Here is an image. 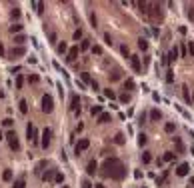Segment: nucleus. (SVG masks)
<instances>
[{
  "label": "nucleus",
  "instance_id": "1",
  "mask_svg": "<svg viewBox=\"0 0 194 188\" xmlns=\"http://www.w3.org/2000/svg\"><path fill=\"white\" fill-rule=\"evenodd\" d=\"M102 174L104 176H110L114 180H122L126 176V166L118 160V158H106L102 162Z\"/></svg>",
  "mask_w": 194,
  "mask_h": 188
},
{
  "label": "nucleus",
  "instance_id": "2",
  "mask_svg": "<svg viewBox=\"0 0 194 188\" xmlns=\"http://www.w3.org/2000/svg\"><path fill=\"white\" fill-rule=\"evenodd\" d=\"M42 110H44L46 114H50V112L54 110V100H52L50 94H44V96H42Z\"/></svg>",
  "mask_w": 194,
  "mask_h": 188
},
{
  "label": "nucleus",
  "instance_id": "3",
  "mask_svg": "<svg viewBox=\"0 0 194 188\" xmlns=\"http://www.w3.org/2000/svg\"><path fill=\"white\" fill-rule=\"evenodd\" d=\"M152 18H158V20H162V4L160 2H150V12H148Z\"/></svg>",
  "mask_w": 194,
  "mask_h": 188
},
{
  "label": "nucleus",
  "instance_id": "4",
  "mask_svg": "<svg viewBox=\"0 0 194 188\" xmlns=\"http://www.w3.org/2000/svg\"><path fill=\"white\" fill-rule=\"evenodd\" d=\"M6 140H8V144H10V148L12 150H20V142H18V136H16V132H6Z\"/></svg>",
  "mask_w": 194,
  "mask_h": 188
},
{
  "label": "nucleus",
  "instance_id": "5",
  "mask_svg": "<svg viewBox=\"0 0 194 188\" xmlns=\"http://www.w3.org/2000/svg\"><path fill=\"white\" fill-rule=\"evenodd\" d=\"M26 54V48L24 46H12V50L8 52V58L10 60H16V58H20V56H24Z\"/></svg>",
  "mask_w": 194,
  "mask_h": 188
},
{
  "label": "nucleus",
  "instance_id": "6",
  "mask_svg": "<svg viewBox=\"0 0 194 188\" xmlns=\"http://www.w3.org/2000/svg\"><path fill=\"white\" fill-rule=\"evenodd\" d=\"M50 140H52V128H44L40 146H42V148H48V146H50Z\"/></svg>",
  "mask_w": 194,
  "mask_h": 188
},
{
  "label": "nucleus",
  "instance_id": "7",
  "mask_svg": "<svg viewBox=\"0 0 194 188\" xmlns=\"http://www.w3.org/2000/svg\"><path fill=\"white\" fill-rule=\"evenodd\" d=\"M88 146H90V140H88V138H82V140L76 142V146H74V152H76V154H80V152H82V150H86Z\"/></svg>",
  "mask_w": 194,
  "mask_h": 188
},
{
  "label": "nucleus",
  "instance_id": "8",
  "mask_svg": "<svg viewBox=\"0 0 194 188\" xmlns=\"http://www.w3.org/2000/svg\"><path fill=\"white\" fill-rule=\"evenodd\" d=\"M78 52H80V50H78V46H72L68 52H66V62H74V60L78 58Z\"/></svg>",
  "mask_w": 194,
  "mask_h": 188
},
{
  "label": "nucleus",
  "instance_id": "9",
  "mask_svg": "<svg viewBox=\"0 0 194 188\" xmlns=\"http://www.w3.org/2000/svg\"><path fill=\"white\" fill-rule=\"evenodd\" d=\"M130 64H132L134 72H140V70H142V64H140V58H138V56H130Z\"/></svg>",
  "mask_w": 194,
  "mask_h": 188
},
{
  "label": "nucleus",
  "instance_id": "10",
  "mask_svg": "<svg viewBox=\"0 0 194 188\" xmlns=\"http://www.w3.org/2000/svg\"><path fill=\"white\" fill-rule=\"evenodd\" d=\"M188 172H190V166H188L186 162H182V164L176 168V174H178V176H186Z\"/></svg>",
  "mask_w": 194,
  "mask_h": 188
},
{
  "label": "nucleus",
  "instance_id": "11",
  "mask_svg": "<svg viewBox=\"0 0 194 188\" xmlns=\"http://www.w3.org/2000/svg\"><path fill=\"white\" fill-rule=\"evenodd\" d=\"M136 6L140 8V12H142V14H146V16H148V12H150V2H138Z\"/></svg>",
  "mask_w": 194,
  "mask_h": 188
},
{
  "label": "nucleus",
  "instance_id": "12",
  "mask_svg": "<svg viewBox=\"0 0 194 188\" xmlns=\"http://www.w3.org/2000/svg\"><path fill=\"white\" fill-rule=\"evenodd\" d=\"M70 108H72V110H74V112H80V98H78L76 94H74V96H72V106H70Z\"/></svg>",
  "mask_w": 194,
  "mask_h": 188
},
{
  "label": "nucleus",
  "instance_id": "13",
  "mask_svg": "<svg viewBox=\"0 0 194 188\" xmlns=\"http://www.w3.org/2000/svg\"><path fill=\"white\" fill-rule=\"evenodd\" d=\"M24 42H26V36H24V34H16V36H14V44H16V46H24Z\"/></svg>",
  "mask_w": 194,
  "mask_h": 188
},
{
  "label": "nucleus",
  "instance_id": "14",
  "mask_svg": "<svg viewBox=\"0 0 194 188\" xmlns=\"http://www.w3.org/2000/svg\"><path fill=\"white\" fill-rule=\"evenodd\" d=\"M96 170H98V164L92 160V162H88V166H86V172L88 174H96Z\"/></svg>",
  "mask_w": 194,
  "mask_h": 188
},
{
  "label": "nucleus",
  "instance_id": "15",
  "mask_svg": "<svg viewBox=\"0 0 194 188\" xmlns=\"http://www.w3.org/2000/svg\"><path fill=\"white\" fill-rule=\"evenodd\" d=\"M172 140H174V146H176V152L182 154V152H184V144H182V140H180V138H172Z\"/></svg>",
  "mask_w": 194,
  "mask_h": 188
},
{
  "label": "nucleus",
  "instance_id": "16",
  "mask_svg": "<svg viewBox=\"0 0 194 188\" xmlns=\"http://www.w3.org/2000/svg\"><path fill=\"white\" fill-rule=\"evenodd\" d=\"M108 120H110V114H108V112H102V114L98 116V124H106Z\"/></svg>",
  "mask_w": 194,
  "mask_h": 188
},
{
  "label": "nucleus",
  "instance_id": "17",
  "mask_svg": "<svg viewBox=\"0 0 194 188\" xmlns=\"http://www.w3.org/2000/svg\"><path fill=\"white\" fill-rule=\"evenodd\" d=\"M2 180H4V182H10V180H12V170H10V168H6V170L2 172Z\"/></svg>",
  "mask_w": 194,
  "mask_h": 188
},
{
  "label": "nucleus",
  "instance_id": "18",
  "mask_svg": "<svg viewBox=\"0 0 194 188\" xmlns=\"http://www.w3.org/2000/svg\"><path fill=\"white\" fill-rule=\"evenodd\" d=\"M114 142H116L118 146H122V144H124V142H126V136H124V134H122V132H118L116 136H114Z\"/></svg>",
  "mask_w": 194,
  "mask_h": 188
},
{
  "label": "nucleus",
  "instance_id": "19",
  "mask_svg": "<svg viewBox=\"0 0 194 188\" xmlns=\"http://www.w3.org/2000/svg\"><path fill=\"white\" fill-rule=\"evenodd\" d=\"M18 108H20L22 114H26V112H28V102H26V100H20V102H18Z\"/></svg>",
  "mask_w": 194,
  "mask_h": 188
},
{
  "label": "nucleus",
  "instance_id": "20",
  "mask_svg": "<svg viewBox=\"0 0 194 188\" xmlns=\"http://www.w3.org/2000/svg\"><path fill=\"white\" fill-rule=\"evenodd\" d=\"M174 158H176V154H174V152H164V156H162V160H164V162H172Z\"/></svg>",
  "mask_w": 194,
  "mask_h": 188
},
{
  "label": "nucleus",
  "instance_id": "21",
  "mask_svg": "<svg viewBox=\"0 0 194 188\" xmlns=\"http://www.w3.org/2000/svg\"><path fill=\"white\" fill-rule=\"evenodd\" d=\"M22 86H24V76H22V74H16V88L20 90Z\"/></svg>",
  "mask_w": 194,
  "mask_h": 188
},
{
  "label": "nucleus",
  "instance_id": "22",
  "mask_svg": "<svg viewBox=\"0 0 194 188\" xmlns=\"http://www.w3.org/2000/svg\"><path fill=\"white\" fill-rule=\"evenodd\" d=\"M90 112H92V116H100V114H102V106H100V104H96V106H92V110H90Z\"/></svg>",
  "mask_w": 194,
  "mask_h": 188
},
{
  "label": "nucleus",
  "instance_id": "23",
  "mask_svg": "<svg viewBox=\"0 0 194 188\" xmlns=\"http://www.w3.org/2000/svg\"><path fill=\"white\" fill-rule=\"evenodd\" d=\"M54 174H56V170H46V172L42 174V178H44V180H52Z\"/></svg>",
  "mask_w": 194,
  "mask_h": 188
},
{
  "label": "nucleus",
  "instance_id": "24",
  "mask_svg": "<svg viewBox=\"0 0 194 188\" xmlns=\"http://www.w3.org/2000/svg\"><path fill=\"white\" fill-rule=\"evenodd\" d=\"M32 6L36 8V12H38V14H42V12H44V2H32Z\"/></svg>",
  "mask_w": 194,
  "mask_h": 188
},
{
  "label": "nucleus",
  "instance_id": "25",
  "mask_svg": "<svg viewBox=\"0 0 194 188\" xmlns=\"http://www.w3.org/2000/svg\"><path fill=\"white\" fill-rule=\"evenodd\" d=\"M124 88H126V90H134V88H136L134 80H132V78H128V80H126V84H124Z\"/></svg>",
  "mask_w": 194,
  "mask_h": 188
},
{
  "label": "nucleus",
  "instance_id": "26",
  "mask_svg": "<svg viewBox=\"0 0 194 188\" xmlns=\"http://www.w3.org/2000/svg\"><path fill=\"white\" fill-rule=\"evenodd\" d=\"M164 130H166V132H168V134H172V132H174V130H176V124H174V122H168V124H166V126H164Z\"/></svg>",
  "mask_w": 194,
  "mask_h": 188
},
{
  "label": "nucleus",
  "instance_id": "27",
  "mask_svg": "<svg viewBox=\"0 0 194 188\" xmlns=\"http://www.w3.org/2000/svg\"><path fill=\"white\" fill-rule=\"evenodd\" d=\"M54 182H56V184H62V182H64V174H62V172H56V174H54Z\"/></svg>",
  "mask_w": 194,
  "mask_h": 188
},
{
  "label": "nucleus",
  "instance_id": "28",
  "mask_svg": "<svg viewBox=\"0 0 194 188\" xmlns=\"http://www.w3.org/2000/svg\"><path fill=\"white\" fill-rule=\"evenodd\" d=\"M88 48H90V40H88V38H84V40L80 42V48H78V50H88Z\"/></svg>",
  "mask_w": 194,
  "mask_h": 188
},
{
  "label": "nucleus",
  "instance_id": "29",
  "mask_svg": "<svg viewBox=\"0 0 194 188\" xmlns=\"http://www.w3.org/2000/svg\"><path fill=\"white\" fill-rule=\"evenodd\" d=\"M66 52H68L66 42H60V44H58V54H66Z\"/></svg>",
  "mask_w": 194,
  "mask_h": 188
},
{
  "label": "nucleus",
  "instance_id": "30",
  "mask_svg": "<svg viewBox=\"0 0 194 188\" xmlns=\"http://www.w3.org/2000/svg\"><path fill=\"white\" fill-rule=\"evenodd\" d=\"M20 30H22L20 24H12V26H10V32H12V34H20Z\"/></svg>",
  "mask_w": 194,
  "mask_h": 188
},
{
  "label": "nucleus",
  "instance_id": "31",
  "mask_svg": "<svg viewBox=\"0 0 194 188\" xmlns=\"http://www.w3.org/2000/svg\"><path fill=\"white\" fill-rule=\"evenodd\" d=\"M142 162H144V164L152 162V154H150V152H144V154H142Z\"/></svg>",
  "mask_w": 194,
  "mask_h": 188
},
{
  "label": "nucleus",
  "instance_id": "32",
  "mask_svg": "<svg viewBox=\"0 0 194 188\" xmlns=\"http://www.w3.org/2000/svg\"><path fill=\"white\" fill-rule=\"evenodd\" d=\"M24 186H26V182H24V178H18V180L14 182V186H12V188H24Z\"/></svg>",
  "mask_w": 194,
  "mask_h": 188
},
{
  "label": "nucleus",
  "instance_id": "33",
  "mask_svg": "<svg viewBox=\"0 0 194 188\" xmlns=\"http://www.w3.org/2000/svg\"><path fill=\"white\" fill-rule=\"evenodd\" d=\"M80 78H82L84 82H88V84H92V78H90V74H88V72H82V74H80Z\"/></svg>",
  "mask_w": 194,
  "mask_h": 188
},
{
  "label": "nucleus",
  "instance_id": "34",
  "mask_svg": "<svg viewBox=\"0 0 194 188\" xmlns=\"http://www.w3.org/2000/svg\"><path fill=\"white\" fill-rule=\"evenodd\" d=\"M12 124H14V120H12V118H4V120H2V126H4V128H10Z\"/></svg>",
  "mask_w": 194,
  "mask_h": 188
},
{
  "label": "nucleus",
  "instance_id": "35",
  "mask_svg": "<svg viewBox=\"0 0 194 188\" xmlns=\"http://www.w3.org/2000/svg\"><path fill=\"white\" fill-rule=\"evenodd\" d=\"M182 94H184V100L190 102V92H188V86H182Z\"/></svg>",
  "mask_w": 194,
  "mask_h": 188
},
{
  "label": "nucleus",
  "instance_id": "36",
  "mask_svg": "<svg viewBox=\"0 0 194 188\" xmlns=\"http://www.w3.org/2000/svg\"><path fill=\"white\" fill-rule=\"evenodd\" d=\"M138 48H140V50H146V48H148V42H146L144 38H140V40H138Z\"/></svg>",
  "mask_w": 194,
  "mask_h": 188
},
{
  "label": "nucleus",
  "instance_id": "37",
  "mask_svg": "<svg viewBox=\"0 0 194 188\" xmlns=\"http://www.w3.org/2000/svg\"><path fill=\"white\" fill-rule=\"evenodd\" d=\"M110 80H112V82H116V80H120V70H114V72L110 74Z\"/></svg>",
  "mask_w": 194,
  "mask_h": 188
},
{
  "label": "nucleus",
  "instance_id": "38",
  "mask_svg": "<svg viewBox=\"0 0 194 188\" xmlns=\"http://www.w3.org/2000/svg\"><path fill=\"white\" fill-rule=\"evenodd\" d=\"M160 116H162L160 110H152V112H150V118H152V120H160Z\"/></svg>",
  "mask_w": 194,
  "mask_h": 188
},
{
  "label": "nucleus",
  "instance_id": "39",
  "mask_svg": "<svg viewBox=\"0 0 194 188\" xmlns=\"http://www.w3.org/2000/svg\"><path fill=\"white\" fill-rule=\"evenodd\" d=\"M38 80H40V78H38V74H30V76H28V82H30V84H36Z\"/></svg>",
  "mask_w": 194,
  "mask_h": 188
},
{
  "label": "nucleus",
  "instance_id": "40",
  "mask_svg": "<svg viewBox=\"0 0 194 188\" xmlns=\"http://www.w3.org/2000/svg\"><path fill=\"white\" fill-rule=\"evenodd\" d=\"M146 140H148V138H146V134H138V144H140V146H144V144H146Z\"/></svg>",
  "mask_w": 194,
  "mask_h": 188
},
{
  "label": "nucleus",
  "instance_id": "41",
  "mask_svg": "<svg viewBox=\"0 0 194 188\" xmlns=\"http://www.w3.org/2000/svg\"><path fill=\"white\" fill-rule=\"evenodd\" d=\"M104 96H106V98H110V100H114V98H116V94L112 92L110 88H108V90H104Z\"/></svg>",
  "mask_w": 194,
  "mask_h": 188
},
{
  "label": "nucleus",
  "instance_id": "42",
  "mask_svg": "<svg viewBox=\"0 0 194 188\" xmlns=\"http://www.w3.org/2000/svg\"><path fill=\"white\" fill-rule=\"evenodd\" d=\"M10 16H12L14 20H16V18H20V8H14V10L10 12Z\"/></svg>",
  "mask_w": 194,
  "mask_h": 188
},
{
  "label": "nucleus",
  "instance_id": "43",
  "mask_svg": "<svg viewBox=\"0 0 194 188\" xmlns=\"http://www.w3.org/2000/svg\"><path fill=\"white\" fill-rule=\"evenodd\" d=\"M120 52H122L124 56H130V50H128V46H126V44H122V46H120Z\"/></svg>",
  "mask_w": 194,
  "mask_h": 188
},
{
  "label": "nucleus",
  "instance_id": "44",
  "mask_svg": "<svg viewBox=\"0 0 194 188\" xmlns=\"http://www.w3.org/2000/svg\"><path fill=\"white\" fill-rule=\"evenodd\" d=\"M48 38H50V42H56V32H54V30H48Z\"/></svg>",
  "mask_w": 194,
  "mask_h": 188
},
{
  "label": "nucleus",
  "instance_id": "45",
  "mask_svg": "<svg viewBox=\"0 0 194 188\" xmlns=\"http://www.w3.org/2000/svg\"><path fill=\"white\" fill-rule=\"evenodd\" d=\"M186 14H188V18H190V20H194V6H188Z\"/></svg>",
  "mask_w": 194,
  "mask_h": 188
},
{
  "label": "nucleus",
  "instance_id": "46",
  "mask_svg": "<svg viewBox=\"0 0 194 188\" xmlns=\"http://www.w3.org/2000/svg\"><path fill=\"white\" fill-rule=\"evenodd\" d=\"M92 52H94V54H102V46H96V44H94V46H92Z\"/></svg>",
  "mask_w": 194,
  "mask_h": 188
},
{
  "label": "nucleus",
  "instance_id": "47",
  "mask_svg": "<svg viewBox=\"0 0 194 188\" xmlns=\"http://www.w3.org/2000/svg\"><path fill=\"white\" fill-rule=\"evenodd\" d=\"M166 74H168V76H166V82H172V80H174V74H172V70H168Z\"/></svg>",
  "mask_w": 194,
  "mask_h": 188
},
{
  "label": "nucleus",
  "instance_id": "48",
  "mask_svg": "<svg viewBox=\"0 0 194 188\" xmlns=\"http://www.w3.org/2000/svg\"><path fill=\"white\" fill-rule=\"evenodd\" d=\"M188 52H190V54H192V56H194V42H192V40L188 42Z\"/></svg>",
  "mask_w": 194,
  "mask_h": 188
},
{
  "label": "nucleus",
  "instance_id": "49",
  "mask_svg": "<svg viewBox=\"0 0 194 188\" xmlns=\"http://www.w3.org/2000/svg\"><path fill=\"white\" fill-rule=\"evenodd\" d=\"M78 38H82V30H80V28L74 32V40H78Z\"/></svg>",
  "mask_w": 194,
  "mask_h": 188
},
{
  "label": "nucleus",
  "instance_id": "50",
  "mask_svg": "<svg viewBox=\"0 0 194 188\" xmlns=\"http://www.w3.org/2000/svg\"><path fill=\"white\" fill-rule=\"evenodd\" d=\"M104 40H106V44H112V38H110V34H104Z\"/></svg>",
  "mask_w": 194,
  "mask_h": 188
},
{
  "label": "nucleus",
  "instance_id": "51",
  "mask_svg": "<svg viewBox=\"0 0 194 188\" xmlns=\"http://www.w3.org/2000/svg\"><path fill=\"white\" fill-rule=\"evenodd\" d=\"M82 188H92V184H90L88 180H84V182H82Z\"/></svg>",
  "mask_w": 194,
  "mask_h": 188
},
{
  "label": "nucleus",
  "instance_id": "52",
  "mask_svg": "<svg viewBox=\"0 0 194 188\" xmlns=\"http://www.w3.org/2000/svg\"><path fill=\"white\" fill-rule=\"evenodd\" d=\"M128 98H130L128 94H122V96H120V100H122V102H128Z\"/></svg>",
  "mask_w": 194,
  "mask_h": 188
},
{
  "label": "nucleus",
  "instance_id": "53",
  "mask_svg": "<svg viewBox=\"0 0 194 188\" xmlns=\"http://www.w3.org/2000/svg\"><path fill=\"white\" fill-rule=\"evenodd\" d=\"M190 186L194 188V176H190V184H188V188H190Z\"/></svg>",
  "mask_w": 194,
  "mask_h": 188
},
{
  "label": "nucleus",
  "instance_id": "54",
  "mask_svg": "<svg viewBox=\"0 0 194 188\" xmlns=\"http://www.w3.org/2000/svg\"><path fill=\"white\" fill-rule=\"evenodd\" d=\"M4 54H6V52H4V46L0 44V56H4Z\"/></svg>",
  "mask_w": 194,
  "mask_h": 188
},
{
  "label": "nucleus",
  "instance_id": "55",
  "mask_svg": "<svg viewBox=\"0 0 194 188\" xmlns=\"http://www.w3.org/2000/svg\"><path fill=\"white\" fill-rule=\"evenodd\" d=\"M96 188H106V186L104 184H96Z\"/></svg>",
  "mask_w": 194,
  "mask_h": 188
},
{
  "label": "nucleus",
  "instance_id": "56",
  "mask_svg": "<svg viewBox=\"0 0 194 188\" xmlns=\"http://www.w3.org/2000/svg\"><path fill=\"white\" fill-rule=\"evenodd\" d=\"M0 98H4V92H2V90H0Z\"/></svg>",
  "mask_w": 194,
  "mask_h": 188
},
{
  "label": "nucleus",
  "instance_id": "57",
  "mask_svg": "<svg viewBox=\"0 0 194 188\" xmlns=\"http://www.w3.org/2000/svg\"><path fill=\"white\" fill-rule=\"evenodd\" d=\"M0 138H2V130H0Z\"/></svg>",
  "mask_w": 194,
  "mask_h": 188
},
{
  "label": "nucleus",
  "instance_id": "58",
  "mask_svg": "<svg viewBox=\"0 0 194 188\" xmlns=\"http://www.w3.org/2000/svg\"><path fill=\"white\" fill-rule=\"evenodd\" d=\"M142 188H146V186H142Z\"/></svg>",
  "mask_w": 194,
  "mask_h": 188
}]
</instances>
